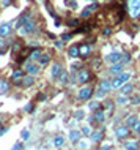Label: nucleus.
<instances>
[{
	"instance_id": "1",
	"label": "nucleus",
	"mask_w": 140,
	"mask_h": 150,
	"mask_svg": "<svg viewBox=\"0 0 140 150\" xmlns=\"http://www.w3.org/2000/svg\"><path fill=\"white\" fill-rule=\"evenodd\" d=\"M131 79V73H121L117 79L112 81V88H120L121 86L127 84V81Z\"/></svg>"
},
{
	"instance_id": "2",
	"label": "nucleus",
	"mask_w": 140,
	"mask_h": 150,
	"mask_svg": "<svg viewBox=\"0 0 140 150\" xmlns=\"http://www.w3.org/2000/svg\"><path fill=\"white\" fill-rule=\"evenodd\" d=\"M127 8H129V14L132 18L140 16V0H127Z\"/></svg>"
},
{
	"instance_id": "3",
	"label": "nucleus",
	"mask_w": 140,
	"mask_h": 150,
	"mask_svg": "<svg viewBox=\"0 0 140 150\" xmlns=\"http://www.w3.org/2000/svg\"><path fill=\"white\" fill-rule=\"evenodd\" d=\"M35 30V22L33 21H27L25 24H24L22 27H19V33L21 35H27V33H32V32Z\"/></svg>"
},
{
	"instance_id": "4",
	"label": "nucleus",
	"mask_w": 140,
	"mask_h": 150,
	"mask_svg": "<svg viewBox=\"0 0 140 150\" xmlns=\"http://www.w3.org/2000/svg\"><path fill=\"white\" fill-rule=\"evenodd\" d=\"M115 134H117L118 139H125V137L129 134V127H127V125H120V127H117V129H115Z\"/></svg>"
},
{
	"instance_id": "5",
	"label": "nucleus",
	"mask_w": 140,
	"mask_h": 150,
	"mask_svg": "<svg viewBox=\"0 0 140 150\" xmlns=\"http://www.w3.org/2000/svg\"><path fill=\"white\" fill-rule=\"evenodd\" d=\"M91 96H93V88L82 87L80 90H79V98H80V100H90Z\"/></svg>"
},
{
	"instance_id": "6",
	"label": "nucleus",
	"mask_w": 140,
	"mask_h": 150,
	"mask_svg": "<svg viewBox=\"0 0 140 150\" xmlns=\"http://www.w3.org/2000/svg\"><path fill=\"white\" fill-rule=\"evenodd\" d=\"M121 59H123L121 52H110V54L107 55V60H109L110 63H118V62H121Z\"/></svg>"
},
{
	"instance_id": "7",
	"label": "nucleus",
	"mask_w": 140,
	"mask_h": 150,
	"mask_svg": "<svg viewBox=\"0 0 140 150\" xmlns=\"http://www.w3.org/2000/svg\"><path fill=\"white\" fill-rule=\"evenodd\" d=\"M112 88V82H109V81H101V82L98 84V90L102 92V93H107Z\"/></svg>"
},
{
	"instance_id": "8",
	"label": "nucleus",
	"mask_w": 140,
	"mask_h": 150,
	"mask_svg": "<svg viewBox=\"0 0 140 150\" xmlns=\"http://www.w3.org/2000/svg\"><path fill=\"white\" fill-rule=\"evenodd\" d=\"M88 79H90V73L87 71L85 68H82V70L79 71V74H77V81H79V82H82V84H83V82H87Z\"/></svg>"
},
{
	"instance_id": "9",
	"label": "nucleus",
	"mask_w": 140,
	"mask_h": 150,
	"mask_svg": "<svg viewBox=\"0 0 140 150\" xmlns=\"http://www.w3.org/2000/svg\"><path fill=\"white\" fill-rule=\"evenodd\" d=\"M25 70H27V73H29V74L35 76V74H38V71H39V67H38L36 63H27Z\"/></svg>"
},
{
	"instance_id": "10",
	"label": "nucleus",
	"mask_w": 140,
	"mask_h": 150,
	"mask_svg": "<svg viewBox=\"0 0 140 150\" xmlns=\"http://www.w3.org/2000/svg\"><path fill=\"white\" fill-rule=\"evenodd\" d=\"M62 71H63L62 70V65H60V63H54V65H52V70H50V76H52V78H58Z\"/></svg>"
},
{
	"instance_id": "11",
	"label": "nucleus",
	"mask_w": 140,
	"mask_h": 150,
	"mask_svg": "<svg viewBox=\"0 0 140 150\" xmlns=\"http://www.w3.org/2000/svg\"><path fill=\"white\" fill-rule=\"evenodd\" d=\"M80 134H82V131L71 129V131H69V139H71V142H79V141H80Z\"/></svg>"
},
{
	"instance_id": "12",
	"label": "nucleus",
	"mask_w": 140,
	"mask_h": 150,
	"mask_svg": "<svg viewBox=\"0 0 140 150\" xmlns=\"http://www.w3.org/2000/svg\"><path fill=\"white\" fill-rule=\"evenodd\" d=\"M10 32H11V24L10 22H5V24L0 25V36H6Z\"/></svg>"
},
{
	"instance_id": "13",
	"label": "nucleus",
	"mask_w": 140,
	"mask_h": 150,
	"mask_svg": "<svg viewBox=\"0 0 140 150\" xmlns=\"http://www.w3.org/2000/svg\"><path fill=\"white\" fill-rule=\"evenodd\" d=\"M54 145L57 149H62L63 145H65V137H63V136H55L54 137Z\"/></svg>"
},
{
	"instance_id": "14",
	"label": "nucleus",
	"mask_w": 140,
	"mask_h": 150,
	"mask_svg": "<svg viewBox=\"0 0 140 150\" xmlns=\"http://www.w3.org/2000/svg\"><path fill=\"white\" fill-rule=\"evenodd\" d=\"M132 86H131V84H125V86H121L120 87V93H121V95H129L131 92H132Z\"/></svg>"
},
{
	"instance_id": "15",
	"label": "nucleus",
	"mask_w": 140,
	"mask_h": 150,
	"mask_svg": "<svg viewBox=\"0 0 140 150\" xmlns=\"http://www.w3.org/2000/svg\"><path fill=\"white\" fill-rule=\"evenodd\" d=\"M121 70H123L121 62H118V63H112V67H110V73H112V74H117V73H120Z\"/></svg>"
},
{
	"instance_id": "16",
	"label": "nucleus",
	"mask_w": 140,
	"mask_h": 150,
	"mask_svg": "<svg viewBox=\"0 0 140 150\" xmlns=\"http://www.w3.org/2000/svg\"><path fill=\"white\" fill-rule=\"evenodd\" d=\"M104 119H106V114H104V111H94V115H93V120L96 122H104Z\"/></svg>"
},
{
	"instance_id": "17",
	"label": "nucleus",
	"mask_w": 140,
	"mask_h": 150,
	"mask_svg": "<svg viewBox=\"0 0 140 150\" xmlns=\"http://www.w3.org/2000/svg\"><path fill=\"white\" fill-rule=\"evenodd\" d=\"M125 149H126V150H137V149H139L137 141H127V142L125 144Z\"/></svg>"
},
{
	"instance_id": "18",
	"label": "nucleus",
	"mask_w": 140,
	"mask_h": 150,
	"mask_svg": "<svg viewBox=\"0 0 140 150\" xmlns=\"http://www.w3.org/2000/svg\"><path fill=\"white\" fill-rule=\"evenodd\" d=\"M79 47H80V55H82V57H88L91 47L87 46V44H82V46H79Z\"/></svg>"
},
{
	"instance_id": "19",
	"label": "nucleus",
	"mask_w": 140,
	"mask_h": 150,
	"mask_svg": "<svg viewBox=\"0 0 140 150\" xmlns=\"http://www.w3.org/2000/svg\"><path fill=\"white\" fill-rule=\"evenodd\" d=\"M69 55H71V57H79V55H80V47H79V46L69 47Z\"/></svg>"
},
{
	"instance_id": "20",
	"label": "nucleus",
	"mask_w": 140,
	"mask_h": 150,
	"mask_svg": "<svg viewBox=\"0 0 140 150\" xmlns=\"http://www.w3.org/2000/svg\"><path fill=\"white\" fill-rule=\"evenodd\" d=\"M90 137H91V141H93V142H99V141L102 139V133L101 131H93Z\"/></svg>"
},
{
	"instance_id": "21",
	"label": "nucleus",
	"mask_w": 140,
	"mask_h": 150,
	"mask_svg": "<svg viewBox=\"0 0 140 150\" xmlns=\"http://www.w3.org/2000/svg\"><path fill=\"white\" fill-rule=\"evenodd\" d=\"M29 19H30V16H29V14H24V16H21V18H19V21H18V29H19V27H22L24 24H25L27 21H29Z\"/></svg>"
},
{
	"instance_id": "22",
	"label": "nucleus",
	"mask_w": 140,
	"mask_h": 150,
	"mask_svg": "<svg viewBox=\"0 0 140 150\" xmlns=\"http://www.w3.org/2000/svg\"><path fill=\"white\" fill-rule=\"evenodd\" d=\"M115 101H117L118 104H126V103H127V95H121V93H120Z\"/></svg>"
},
{
	"instance_id": "23",
	"label": "nucleus",
	"mask_w": 140,
	"mask_h": 150,
	"mask_svg": "<svg viewBox=\"0 0 140 150\" xmlns=\"http://www.w3.org/2000/svg\"><path fill=\"white\" fill-rule=\"evenodd\" d=\"M49 60H50V57L47 54H41V57H39L38 62L41 63V65H46V63H49Z\"/></svg>"
},
{
	"instance_id": "24",
	"label": "nucleus",
	"mask_w": 140,
	"mask_h": 150,
	"mask_svg": "<svg viewBox=\"0 0 140 150\" xmlns=\"http://www.w3.org/2000/svg\"><path fill=\"white\" fill-rule=\"evenodd\" d=\"M135 122H137V115H129V117H127V120H126V125H127V127H132Z\"/></svg>"
},
{
	"instance_id": "25",
	"label": "nucleus",
	"mask_w": 140,
	"mask_h": 150,
	"mask_svg": "<svg viewBox=\"0 0 140 150\" xmlns=\"http://www.w3.org/2000/svg\"><path fill=\"white\" fill-rule=\"evenodd\" d=\"M80 131H82V134H85V136H91V133H93V131H91V127H88V125L82 127Z\"/></svg>"
},
{
	"instance_id": "26",
	"label": "nucleus",
	"mask_w": 140,
	"mask_h": 150,
	"mask_svg": "<svg viewBox=\"0 0 140 150\" xmlns=\"http://www.w3.org/2000/svg\"><path fill=\"white\" fill-rule=\"evenodd\" d=\"M90 109H91V111H98V109H101V103H99V101H91V103H90Z\"/></svg>"
},
{
	"instance_id": "27",
	"label": "nucleus",
	"mask_w": 140,
	"mask_h": 150,
	"mask_svg": "<svg viewBox=\"0 0 140 150\" xmlns=\"http://www.w3.org/2000/svg\"><path fill=\"white\" fill-rule=\"evenodd\" d=\"M30 57H32V60H39V57H41V52H39L38 49H35V51H32Z\"/></svg>"
},
{
	"instance_id": "28",
	"label": "nucleus",
	"mask_w": 140,
	"mask_h": 150,
	"mask_svg": "<svg viewBox=\"0 0 140 150\" xmlns=\"http://www.w3.org/2000/svg\"><path fill=\"white\" fill-rule=\"evenodd\" d=\"M22 74H24V73H22L21 70H16V71H13V74H11V78H13L14 81H18V79H21V78H22Z\"/></svg>"
},
{
	"instance_id": "29",
	"label": "nucleus",
	"mask_w": 140,
	"mask_h": 150,
	"mask_svg": "<svg viewBox=\"0 0 140 150\" xmlns=\"http://www.w3.org/2000/svg\"><path fill=\"white\" fill-rule=\"evenodd\" d=\"M58 79L62 81V84H66V82H68V74H66V71H62V73H60Z\"/></svg>"
},
{
	"instance_id": "30",
	"label": "nucleus",
	"mask_w": 140,
	"mask_h": 150,
	"mask_svg": "<svg viewBox=\"0 0 140 150\" xmlns=\"http://www.w3.org/2000/svg\"><path fill=\"white\" fill-rule=\"evenodd\" d=\"M33 84V78H32V74L30 76H27L25 79H24V87H29V86H32Z\"/></svg>"
},
{
	"instance_id": "31",
	"label": "nucleus",
	"mask_w": 140,
	"mask_h": 150,
	"mask_svg": "<svg viewBox=\"0 0 140 150\" xmlns=\"http://www.w3.org/2000/svg\"><path fill=\"white\" fill-rule=\"evenodd\" d=\"M131 128H132V131H134V133H140V122L137 120V122H135V123H134Z\"/></svg>"
},
{
	"instance_id": "32",
	"label": "nucleus",
	"mask_w": 140,
	"mask_h": 150,
	"mask_svg": "<svg viewBox=\"0 0 140 150\" xmlns=\"http://www.w3.org/2000/svg\"><path fill=\"white\" fill-rule=\"evenodd\" d=\"M91 11H93V10H91V8L88 6V8H85V10H83L82 11V18H88V16H90V13H91Z\"/></svg>"
},
{
	"instance_id": "33",
	"label": "nucleus",
	"mask_w": 140,
	"mask_h": 150,
	"mask_svg": "<svg viewBox=\"0 0 140 150\" xmlns=\"http://www.w3.org/2000/svg\"><path fill=\"white\" fill-rule=\"evenodd\" d=\"M74 117H76V120H80V119H83V111H77L74 114Z\"/></svg>"
},
{
	"instance_id": "34",
	"label": "nucleus",
	"mask_w": 140,
	"mask_h": 150,
	"mask_svg": "<svg viewBox=\"0 0 140 150\" xmlns=\"http://www.w3.org/2000/svg\"><path fill=\"white\" fill-rule=\"evenodd\" d=\"M129 60H131V55L129 54H123V59H121V62H129Z\"/></svg>"
},
{
	"instance_id": "35",
	"label": "nucleus",
	"mask_w": 140,
	"mask_h": 150,
	"mask_svg": "<svg viewBox=\"0 0 140 150\" xmlns=\"http://www.w3.org/2000/svg\"><path fill=\"white\" fill-rule=\"evenodd\" d=\"M6 88H8V84H6V82H3V84H2V87H0V92L5 93V92H6Z\"/></svg>"
},
{
	"instance_id": "36",
	"label": "nucleus",
	"mask_w": 140,
	"mask_h": 150,
	"mask_svg": "<svg viewBox=\"0 0 140 150\" xmlns=\"http://www.w3.org/2000/svg\"><path fill=\"white\" fill-rule=\"evenodd\" d=\"M11 150H22V145L19 144V142H16V144L13 145V149H11Z\"/></svg>"
},
{
	"instance_id": "37",
	"label": "nucleus",
	"mask_w": 140,
	"mask_h": 150,
	"mask_svg": "<svg viewBox=\"0 0 140 150\" xmlns=\"http://www.w3.org/2000/svg\"><path fill=\"white\" fill-rule=\"evenodd\" d=\"M21 136H22V139H29V131H27V129H25V131H22Z\"/></svg>"
},
{
	"instance_id": "38",
	"label": "nucleus",
	"mask_w": 140,
	"mask_h": 150,
	"mask_svg": "<svg viewBox=\"0 0 140 150\" xmlns=\"http://www.w3.org/2000/svg\"><path fill=\"white\" fill-rule=\"evenodd\" d=\"M132 104H140V96H134V98H132Z\"/></svg>"
},
{
	"instance_id": "39",
	"label": "nucleus",
	"mask_w": 140,
	"mask_h": 150,
	"mask_svg": "<svg viewBox=\"0 0 140 150\" xmlns=\"http://www.w3.org/2000/svg\"><path fill=\"white\" fill-rule=\"evenodd\" d=\"M99 150H112L110 145H102V147H99Z\"/></svg>"
},
{
	"instance_id": "40",
	"label": "nucleus",
	"mask_w": 140,
	"mask_h": 150,
	"mask_svg": "<svg viewBox=\"0 0 140 150\" xmlns=\"http://www.w3.org/2000/svg\"><path fill=\"white\" fill-rule=\"evenodd\" d=\"M62 38H63V40H69V38H71V35H68V33H66V35H63Z\"/></svg>"
},
{
	"instance_id": "41",
	"label": "nucleus",
	"mask_w": 140,
	"mask_h": 150,
	"mask_svg": "<svg viewBox=\"0 0 140 150\" xmlns=\"http://www.w3.org/2000/svg\"><path fill=\"white\" fill-rule=\"evenodd\" d=\"M6 131H8V128H3V129H2V131H0V136H2V134H5V133H6Z\"/></svg>"
},
{
	"instance_id": "42",
	"label": "nucleus",
	"mask_w": 140,
	"mask_h": 150,
	"mask_svg": "<svg viewBox=\"0 0 140 150\" xmlns=\"http://www.w3.org/2000/svg\"><path fill=\"white\" fill-rule=\"evenodd\" d=\"M90 2H96V0H90Z\"/></svg>"
}]
</instances>
